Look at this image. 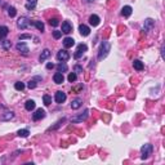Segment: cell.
I'll use <instances>...</instances> for the list:
<instances>
[{"label":"cell","instance_id":"obj_1","mask_svg":"<svg viewBox=\"0 0 165 165\" xmlns=\"http://www.w3.org/2000/svg\"><path fill=\"white\" fill-rule=\"evenodd\" d=\"M110 49H111V45L109 41H102L101 43V47H100V50H98V61H102V59H104L107 56H109L110 53Z\"/></svg>","mask_w":165,"mask_h":165},{"label":"cell","instance_id":"obj_2","mask_svg":"<svg viewBox=\"0 0 165 165\" xmlns=\"http://www.w3.org/2000/svg\"><path fill=\"white\" fill-rule=\"evenodd\" d=\"M152 151H154V146H152L151 143H146V145H143L142 147H141V159H142V160L148 159L150 155L152 154Z\"/></svg>","mask_w":165,"mask_h":165},{"label":"cell","instance_id":"obj_3","mask_svg":"<svg viewBox=\"0 0 165 165\" xmlns=\"http://www.w3.org/2000/svg\"><path fill=\"white\" fill-rule=\"evenodd\" d=\"M88 50V45L86 44H79L76 48V52H75V54H74V58L75 59H79V58H81V57L85 54V52Z\"/></svg>","mask_w":165,"mask_h":165},{"label":"cell","instance_id":"obj_4","mask_svg":"<svg viewBox=\"0 0 165 165\" xmlns=\"http://www.w3.org/2000/svg\"><path fill=\"white\" fill-rule=\"evenodd\" d=\"M30 22H31V21H30L27 17H19L18 18V21H17V27L18 29H21V30H26L30 26Z\"/></svg>","mask_w":165,"mask_h":165},{"label":"cell","instance_id":"obj_5","mask_svg":"<svg viewBox=\"0 0 165 165\" xmlns=\"http://www.w3.org/2000/svg\"><path fill=\"white\" fill-rule=\"evenodd\" d=\"M155 27V21L152 19V18H147V19H145V23H143V31L146 32H150V31H152V29Z\"/></svg>","mask_w":165,"mask_h":165},{"label":"cell","instance_id":"obj_6","mask_svg":"<svg viewBox=\"0 0 165 165\" xmlns=\"http://www.w3.org/2000/svg\"><path fill=\"white\" fill-rule=\"evenodd\" d=\"M57 59H58L59 62H66V61H68L70 59V53L67 52V50H65V49H61L58 53H57Z\"/></svg>","mask_w":165,"mask_h":165},{"label":"cell","instance_id":"obj_7","mask_svg":"<svg viewBox=\"0 0 165 165\" xmlns=\"http://www.w3.org/2000/svg\"><path fill=\"white\" fill-rule=\"evenodd\" d=\"M88 116H89V110H84L83 113H80V115L72 118V119H71V121H72V123H83L84 120L88 119Z\"/></svg>","mask_w":165,"mask_h":165},{"label":"cell","instance_id":"obj_8","mask_svg":"<svg viewBox=\"0 0 165 165\" xmlns=\"http://www.w3.org/2000/svg\"><path fill=\"white\" fill-rule=\"evenodd\" d=\"M66 98H67V95H66L65 92H62V91L56 92V94H54V101H56L58 104H62V103H63V102L66 101Z\"/></svg>","mask_w":165,"mask_h":165},{"label":"cell","instance_id":"obj_9","mask_svg":"<svg viewBox=\"0 0 165 165\" xmlns=\"http://www.w3.org/2000/svg\"><path fill=\"white\" fill-rule=\"evenodd\" d=\"M44 118H45V111L43 109H38L34 113H32V120H34V121H39V120H41Z\"/></svg>","mask_w":165,"mask_h":165},{"label":"cell","instance_id":"obj_10","mask_svg":"<svg viewBox=\"0 0 165 165\" xmlns=\"http://www.w3.org/2000/svg\"><path fill=\"white\" fill-rule=\"evenodd\" d=\"M16 48L19 53H22V54H25V56L29 54V47H27V44L23 43V41H19V43L16 45Z\"/></svg>","mask_w":165,"mask_h":165},{"label":"cell","instance_id":"obj_11","mask_svg":"<svg viewBox=\"0 0 165 165\" xmlns=\"http://www.w3.org/2000/svg\"><path fill=\"white\" fill-rule=\"evenodd\" d=\"M61 31L63 32V34H70L71 31H72V26H71V23L68 22V21H65V22H62V29Z\"/></svg>","mask_w":165,"mask_h":165},{"label":"cell","instance_id":"obj_12","mask_svg":"<svg viewBox=\"0 0 165 165\" xmlns=\"http://www.w3.org/2000/svg\"><path fill=\"white\" fill-rule=\"evenodd\" d=\"M79 32H80V35H81V36H88V35L91 34V29H89L86 25L81 23V25L79 26Z\"/></svg>","mask_w":165,"mask_h":165},{"label":"cell","instance_id":"obj_13","mask_svg":"<svg viewBox=\"0 0 165 165\" xmlns=\"http://www.w3.org/2000/svg\"><path fill=\"white\" fill-rule=\"evenodd\" d=\"M100 22H101V18L97 14H92V16L89 17V23H91L93 27H97V26L100 25Z\"/></svg>","mask_w":165,"mask_h":165},{"label":"cell","instance_id":"obj_14","mask_svg":"<svg viewBox=\"0 0 165 165\" xmlns=\"http://www.w3.org/2000/svg\"><path fill=\"white\" fill-rule=\"evenodd\" d=\"M53 81H54L56 84H62V83L65 81L63 74H62V72H58V71H57V72L53 75Z\"/></svg>","mask_w":165,"mask_h":165},{"label":"cell","instance_id":"obj_15","mask_svg":"<svg viewBox=\"0 0 165 165\" xmlns=\"http://www.w3.org/2000/svg\"><path fill=\"white\" fill-rule=\"evenodd\" d=\"M13 118H14V112H13V111H7V112H4L1 115L0 120H1V121H9V120H12Z\"/></svg>","mask_w":165,"mask_h":165},{"label":"cell","instance_id":"obj_16","mask_svg":"<svg viewBox=\"0 0 165 165\" xmlns=\"http://www.w3.org/2000/svg\"><path fill=\"white\" fill-rule=\"evenodd\" d=\"M132 13H133V8L130 7V5H125V7H123V9H121V14L124 17H130L132 16Z\"/></svg>","mask_w":165,"mask_h":165},{"label":"cell","instance_id":"obj_17","mask_svg":"<svg viewBox=\"0 0 165 165\" xmlns=\"http://www.w3.org/2000/svg\"><path fill=\"white\" fill-rule=\"evenodd\" d=\"M75 45V40L72 38H65L63 39V47L66 49H68V48H72Z\"/></svg>","mask_w":165,"mask_h":165},{"label":"cell","instance_id":"obj_18","mask_svg":"<svg viewBox=\"0 0 165 165\" xmlns=\"http://www.w3.org/2000/svg\"><path fill=\"white\" fill-rule=\"evenodd\" d=\"M81 106H83V100H80V98H76V100L71 102V109L72 110H79Z\"/></svg>","mask_w":165,"mask_h":165},{"label":"cell","instance_id":"obj_19","mask_svg":"<svg viewBox=\"0 0 165 165\" xmlns=\"http://www.w3.org/2000/svg\"><path fill=\"white\" fill-rule=\"evenodd\" d=\"M50 57V50L49 49H44L43 52H41V54H40V57H39V61L40 62H44L45 59H48Z\"/></svg>","mask_w":165,"mask_h":165},{"label":"cell","instance_id":"obj_20","mask_svg":"<svg viewBox=\"0 0 165 165\" xmlns=\"http://www.w3.org/2000/svg\"><path fill=\"white\" fill-rule=\"evenodd\" d=\"M35 106H36V103H35L34 100H27L26 101V103H25V109L27 111H32L35 109Z\"/></svg>","mask_w":165,"mask_h":165},{"label":"cell","instance_id":"obj_21","mask_svg":"<svg viewBox=\"0 0 165 165\" xmlns=\"http://www.w3.org/2000/svg\"><path fill=\"white\" fill-rule=\"evenodd\" d=\"M8 34H9V29L7 26H0V40H3Z\"/></svg>","mask_w":165,"mask_h":165},{"label":"cell","instance_id":"obj_22","mask_svg":"<svg viewBox=\"0 0 165 165\" xmlns=\"http://www.w3.org/2000/svg\"><path fill=\"white\" fill-rule=\"evenodd\" d=\"M30 25H34L39 31H41V32L44 31V23L41 21H32V22H30Z\"/></svg>","mask_w":165,"mask_h":165},{"label":"cell","instance_id":"obj_23","mask_svg":"<svg viewBox=\"0 0 165 165\" xmlns=\"http://www.w3.org/2000/svg\"><path fill=\"white\" fill-rule=\"evenodd\" d=\"M133 66H134V68H136L137 71H142L143 68H145V66H143V62H141L139 59H136V61L133 62Z\"/></svg>","mask_w":165,"mask_h":165},{"label":"cell","instance_id":"obj_24","mask_svg":"<svg viewBox=\"0 0 165 165\" xmlns=\"http://www.w3.org/2000/svg\"><path fill=\"white\" fill-rule=\"evenodd\" d=\"M36 3H38V0H27V3H26V9H29V10L34 9V8L36 7Z\"/></svg>","mask_w":165,"mask_h":165},{"label":"cell","instance_id":"obj_25","mask_svg":"<svg viewBox=\"0 0 165 165\" xmlns=\"http://www.w3.org/2000/svg\"><path fill=\"white\" fill-rule=\"evenodd\" d=\"M68 70V67H67V65L65 63V62H61V63H59L58 66H57V71H58V72H66V71Z\"/></svg>","mask_w":165,"mask_h":165},{"label":"cell","instance_id":"obj_26","mask_svg":"<svg viewBox=\"0 0 165 165\" xmlns=\"http://www.w3.org/2000/svg\"><path fill=\"white\" fill-rule=\"evenodd\" d=\"M29 134H30V130H29V129H19V130L17 132V136H18V137H22V138L29 137Z\"/></svg>","mask_w":165,"mask_h":165},{"label":"cell","instance_id":"obj_27","mask_svg":"<svg viewBox=\"0 0 165 165\" xmlns=\"http://www.w3.org/2000/svg\"><path fill=\"white\" fill-rule=\"evenodd\" d=\"M10 47H12V43H10L9 40H3V41H1V48H3L4 50H9Z\"/></svg>","mask_w":165,"mask_h":165},{"label":"cell","instance_id":"obj_28","mask_svg":"<svg viewBox=\"0 0 165 165\" xmlns=\"http://www.w3.org/2000/svg\"><path fill=\"white\" fill-rule=\"evenodd\" d=\"M43 102L45 106H49L50 103H52V97H50L49 94H44L43 95Z\"/></svg>","mask_w":165,"mask_h":165},{"label":"cell","instance_id":"obj_29","mask_svg":"<svg viewBox=\"0 0 165 165\" xmlns=\"http://www.w3.org/2000/svg\"><path fill=\"white\" fill-rule=\"evenodd\" d=\"M25 83H22V81H17L16 84H14V88H16V91H21L22 92L23 89H25Z\"/></svg>","mask_w":165,"mask_h":165},{"label":"cell","instance_id":"obj_30","mask_svg":"<svg viewBox=\"0 0 165 165\" xmlns=\"http://www.w3.org/2000/svg\"><path fill=\"white\" fill-rule=\"evenodd\" d=\"M8 14H9V17H16V14H17V10H16V8L14 7H9L8 8Z\"/></svg>","mask_w":165,"mask_h":165},{"label":"cell","instance_id":"obj_31","mask_svg":"<svg viewBox=\"0 0 165 165\" xmlns=\"http://www.w3.org/2000/svg\"><path fill=\"white\" fill-rule=\"evenodd\" d=\"M67 80H68V81H70V83H75V81H76V80H77V75L75 74V72H71L70 75H68Z\"/></svg>","mask_w":165,"mask_h":165},{"label":"cell","instance_id":"obj_32","mask_svg":"<svg viewBox=\"0 0 165 165\" xmlns=\"http://www.w3.org/2000/svg\"><path fill=\"white\" fill-rule=\"evenodd\" d=\"M83 71H84L83 70V66H80V65H75L74 66V72L76 74V75L77 74H83Z\"/></svg>","mask_w":165,"mask_h":165},{"label":"cell","instance_id":"obj_33","mask_svg":"<svg viewBox=\"0 0 165 165\" xmlns=\"http://www.w3.org/2000/svg\"><path fill=\"white\" fill-rule=\"evenodd\" d=\"M49 25H50V26H53V27H57V26L59 25L58 18H50V19H49Z\"/></svg>","mask_w":165,"mask_h":165},{"label":"cell","instance_id":"obj_34","mask_svg":"<svg viewBox=\"0 0 165 165\" xmlns=\"http://www.w3.org/2000/svg\"><path fill=\"white\" fill-rule=\"evenodd\" d=\"M27 86H29L30 89H34V88H36V80H35V79H31V80H30V81H29Z\"/></svg>","mask_w":165,"mask_h":165},{"label":"cell","instance_id":"obj_35","mask_svg":"<svg viewBox=\"0 0 165 165\" xmlns=\"http://www.w3.org/2000/svg\"><path fill=\"white\" fill-rule=\"evenodd\" d=\"M62 36V31H58V30H56V31H53V38L56 39V40H58L59 38Z\"/></svg>","mask_w":165,"mask_h":165},{"label":"cell","instance_id":"obj_36","mask_svg":"<svg viewBox=\"0 0 165 165\" xmlns=\"http://www.w3.org/2000/svg\"><path fill=\"white\" fill-rule=\"evenodd\" d=\"M31 38H32V36H31L30 34H22V35H19V36H18V39H19L21 41H22V40H26V39H31Z\"/></svg>","mask_w":165,"mask_h":165},{"label":"cell","instance_id":"obj_37","mask_svg":"<svg viewBox=\"0 0 165 165\" xmlns=\"http://www.w3.org/2000/svg\"><path fill=\"white\" fill-rule=\"evenodd\" d=\"M47 68H48V70H50V68H54V65H53V63H47Z\"/></svg>","mask_w":165,"mask_h":165},{"label":"cell","instance_id":"obj_38","mask_svg":"<svg viewBox=\"0 0 165 165\" xmlns=\"http://www.w3.org/2000/svg\"><path fill=\"white\" fill-rule=\"evenodd\" d=\"M88 1H89V3H93V1H94V0H88Z\"/></svg>","mask_w":165,"mask_h":165}]
</instances>
